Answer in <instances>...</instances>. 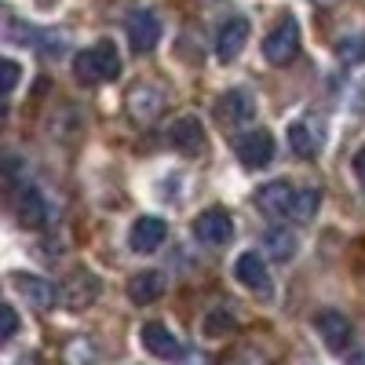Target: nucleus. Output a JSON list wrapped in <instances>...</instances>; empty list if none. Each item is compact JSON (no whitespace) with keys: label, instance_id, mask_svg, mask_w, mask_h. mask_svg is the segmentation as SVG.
<instances>
[{"label":"nucleus","instance_id":"obj_23","mask_svg":"<svg viewBox=\"0 0 365 365\" xmlns=\"http://www.w3.org/2000/svg\"><path fill=\"white\" fill-rule=\"evenodd\" d=\"M19 81H22V66L15 63V58H0V96L15 91Z\"/></svg>","mask_w":365,"mask_h":365},{"label":"nucleus","instance_id":"obj_2","mask_svg":"<svg viewBox=\"0 0 365 365\" xmlns=\"http://www.w3.org/2000/svg\"><path fill=\"white\" fill-rule=\"evenodd\" d=\"M296 55H299V22L296 19H282L263 37V58L270 66H289Z\"/></svg>","mask_w":365,"mask_h":365},{"label":"nucleus","instance_id":"obj_13","mask_svg":"<svg viewBox=\"0 0 365 365\" xmlns=\"http://www.w3.org/2000/svg\"><path fill=\"white\" fill-rule=\"evenodd\" d=\"M168 139H172V146L179 150V154L194 158V154H201V150H205V125H201V120H197L194 113H187V117L172 120Z\"/></svg>","mask_w":365,"mask_h":365},{"label":"nucleus","instance_id":"obj_20","mask_svg":"<svg viewBox=\"0 0 365 365\" xmlns=\"http://www.w3.org/2000/svg\"><path fill=\"white\" fill-rule=\"evenodd\" d=\"M322 205V190L318 187H296V201H292V220L289 223H311L318 216Z\"/></svg>","mask_w":365,"mask_h":365},{"label":"nucleus","instance_id":"obj_5","mask_svg":"<svg viewBox=\"0 0 365 365\" xmlns=\"http://www.w3.org/2000/svg\"><path fill=\"white\" fill-rule=\"evenodd\" d=\"M194 237L205 241V245H212V249L227 245V241L234 237V220H230V212L220 208V205H212V208L197 212V220H194Z\"/></svg>","mask_w":365,"mask_h":365},{"label":"nucleus","instance_id":"obj_16","mask_svg":"<svg viewBox=\"0 0 365 365\" xmlns=\"http://www.w3.org/2000/svg\"><path fill=\"white\" fill-rule=\"evenodd\" d=\"M143 347L154 354V358H179V354H182L175 332H172L165 322H146V325H143Z\"/></svg>","mask_w":365,"mask_h":365},{"label":"nucleus","instance_id":"obj_11","mask_svg":"<svg viewBox=\"0 0 365 365\" xmlns=\"http://www.w3.org/2000/svg\"><path fill=\"white\" fill-rule=\"evenodd\" d=\"M15 220L22 230H41L48 223V201L37 187H22L15 194Z\"/></svg>","mask_w":365,"mask_h":365},{"label":"nucleus","instance_id":"obj_4","mask_svg":"<svg viewBox=\"0 0 365 365\" xmlns=\"http://www.w3.org/2000/svg\"><path fill=\"white\" fill-rule=\"evenodd\" d=\"M216 113L227 128H245L252 125V117H256V96H252V88H227L220 103H216Z\"/></svg>","mask_w":365,"mask_h":365},{"label":"nucleus","instance_id":"obj_30","mask_svg":"<svg viewBox=\"0 0 365 365\" xmlns=\"http://www.w3.org/2000/svg\"><path fill=\"white\" fill-rule=\"evenodd\" d=\"M361 48H365V37H361Z\"/></svg>","mask_w":365,"mask_h":365},{"label":"nucleus","instance_id":"obj_25","mask_svg":"<svg viewBox=\"0 0 365 365\" xmlns=\"http://www.w3.org/2000/svg\"><path fill=\"white\" fill-rule=\"evenodd\" d=\"M351 168H354V179L365 187V146H358L354 150V158H351Z\"/></svg>","mask_w":365,"mask_h":365},{"label":"nucleus","instance_id":"obj_22","mask_svg":"<svg viewBox=\"0 0 365 365\" xmlns=\"http://www.w3.org/2000/svg\"><path fill=\"white\" fill-rule=\"evenodd\" d=\"M263 245H267V252H270L274 259H292V256H296V237H292L289 230H282V227L267 230Z\"/></svg>","mask_w":365,"mask_h":365},{"label":"nucleus","instance_id":"obj_3","mask_svg":"<svg viewBox=\"0 0 365 365\" xmlns=\"http://www.w3.org/2000/svg\"><path fill=\"white\" fill-rule=\"evenodd\" d=\"M292 201H296V187L289 179H270L256 190V208L274 223H289L292 220Z\"/></svg>","mask_w":365,"mask_h":365},{"label":"nucleus","instance_id":"obj_27","mask_svg":"<svg viewBox=\"0 0 365 365\" xmlns=\"http://www.w3.org/2000/svg\"><path fill=\"white\" fill-rule=\"evenodd\" d=\"M179 358H182V354H179ZM182 365H212V361H208V354H201V351H190L187 358H182Z\"/></svg>","mask_w":365,"mask_h":365},{"label":"nucleus","instance_id":"obj_6","mask_svg":"<svg viewBox=\"0 0 365 365\" xmlns=\"http://www.w3.org/2000/svg\"><path fill=\"white\" fill-rule=\"evenodd\" d=\"M158 41H161V19H158V11H150V8L132 11V19H128V44H132V51L135 55H150L158 48Z\"/></svg>","mask_w":365,"mask_h":365},{"label":"nucleus","instance_id":"obj_8","mask_svg":"<svg viewBox=\"0 0 365 365\" xmlns=\"http://www.w3.org/2000/svg\"><path fill=\"white\" fill-rule=\"evenodd\" d=\"M234 154H237V161L245 165V168H267L270 158H274V139H270V132H263V128L245 132V135H237Z\"/></svg>","mask_w":365,"mask_h":365},{"label":"nucleus","instance_id":"obj_28","mask_svg":"<svg viewBox=\"0 0 365 365\" xmlns=\"http://www.w3.org/2000/svg\"><path fill=\"white\" fill-rule=\"evenodd\" d=\"M351 365H365V351H361V354H358V358H354Z\"/></svg>","mask_w":365,"mask_h":365},{"label":"nucleus","instance_id":"obj_24","mask_svg":"<svg viewBox=\"0 0 365 365\" xmlns=\"http://www.w3.org/2000/svg\"><path fill=\"white\" fill-rule=\"evenodd\" d=\"M19 311L11 307V303H0V344H8L15 332H19Z\"/></svg>","mask_w":365,"mask_h":365},{"label":"nucleus","instance_id":"obj_10","mask_svg":"<svg viewBox=\"0 0 365 365\" xmlns=\"http://www.w3.org/2000/svg\"><path fill=\"white\" fill-rule=\"evenodd\" d=\"M249 34H252L249 19H241V15L227 19V22L220 26V34H216V58H220V63H234V58L245 51Z\"/></svg>","mask_w":365,"mask_h":365},{"label":"nucleus","instance_id":"obj_29","mask_svg":"<svg viewBox=\"0 0 365 365\" xmlns=\"http://www.w3.org/2000/svg\"><path fill=\"white\" fill-rule=\"evenodd\" d=\"M314 4H332V0H314Z\"/></svg>","mask_w":365,"mask_h":365},{"label":"nucleus","instance_id":"obj_21","mask_svg":"<svg viewBox=\"0 0 365 365\" xmlns=\"http://www.w3.org/2000/svg\"><path fill=\"white\" fill-rule=\"evenodd\" d=\"M201 329H205V336H208V340H223V336H230V332L237 329V318H234L227 307H216V311H208V314H205Z\"/></svg>","mask_w":365,"mask_h":365},{"label":"nucleus","instance_id":"obj_7","mask_svg":"<svg viewBox=\"0 0 365 365\" xmlns=\"http://www.w3.org/2000/svg\"><path fill=\"white\" fill-rule=\"evenodd\" d=\"M165 237H168V223L161 216H139L128 230V249L139 256H150L165 245Z\"/></svg>","mask_w":365,"mask_h":365},{"label":"nucleus","instance_id":"obj_9","mask_svg":"<svg viewBox=\"0 0 365 365\" xmlns=\"http://www.w3.org/2000/svg\"><path fill=\"white\" fill-rule=\"evenodd\" d=\"M234 278L245 285L249 292H256V296H270V270H267V259L259 256V252H241L237 259H234Z\"/></svg>","mask_w":365,"mask_h":365},{"label":"nucleus","instance_id":"obj_18","mask_svg":"<svg viewBox=\"0 0 365 365\" xmlns=\"http://www.w3.org/2000/svg\"><path fill=\"white\" fill-rule=\"evenodd\" d=\"M96 296H99V282H96V274H88V270H77L73 278L66 282V289H63V303L73 307V311L88 307Z\"/></svg>","mask_w":365,"mask_h":365},{"label":"nucleus","instance_id":"obj_14","mask_svg":"<svg viewBox=\"0 0 365 365\" xmlns=\"http://www.w3.org/2000/svg\"><path fill=\"white\" fill-rule=\"evenodd\" d=\"M15 289H19V296L29 303V307H37V311H48V307H55V299H58V292H55V285L48 282V278H37V274H15Z\"/></svg>","mask_w":365,"mask_h":365},{"label":"nucleus","instance_id":"obj_31","mask_svg":"<svg viewBox=\"0 0 365 365\" xmlns=\"http://www.w3.org/2000/svg\"><path fill=\"white\" fill-rule=\"evenodd\" d=\"M0 117H4V113H0Z\"/></svg>","mask_w":365,"mask_h":365},{"label":"nucleus","instance_id":"obj_26","mask_svg":"<svg viewBox=\"0 0 365 365\" xmlns=\"http://www.w3.org/2000/svg\"><path fill=\"white\" fill-rule=\"evenodd\" d=\"M230 365H267V361L263 358H252V351H241V354H234Z\"/></svg>","mask_w":365,"mask_h":365},{"label":"nucleus","instance_id":"obj_12","mask_svg":"<svg viewBox=\"0 0 365 365\" xmlns=\"http://www.w3.org/2000/svg\"><path fill=\"white\" fill-rule=\"evenodd\" d=\"M314 329H318V336H322L332 351H347V347H351L354 325H351L347 314H340V311H318V314H314Z\"/></svg>","mask_w":365,"mask_h":365},{"label":"nucleus","instance_id":"obj_19","mask_svg":"<svg viewBox=\"0 0 365 365\" xmlns=\"http://www.w3.org/2000/svg\"><path fill=\"white\" fill-rule=\"evenodd\" d=\"M289 146H292V154L299 158H314L318 154V128L311 125V120H292L289 125Z\"/></svg>","mask_w":365,"mask_h":365},{"label":"nucleus","instance_id":"obj_15","mask_svg":"<svg viewBox=\"0 0 365 365\" xmlns=\"http://www.w3.org/2000/svg\"><path fill=\"white\" fill-rule=\"evenodd\" d=\"M165 285H168L165 270H139L135 278L128 282V299L135 303V307H146V303H154V299L165 296Z\"/></svg>","mask_w":365,"mask_h":365},{"label":"nucleus","instance_id":"obj_17","mask_svg":"<svg viewBox=\"0 0 365 365\" xmlns=\"http://www.w3.org/2000/svg\"><path fill=\"white\" fill-rule=\"evenodd\" d=\"M161 110H165V91L154 88V84H139L128 96V113L135 120H143V125H146V120H154Z\"/></svg>","mask_w":365,"mask_h":365},{"label":"nucleus","instance_id":"obj_1","mask_svg":"<svg viewBox=\"0 0 365 365\" xmlns=\"http://www.w3.org/2000/svg\"><path fill=\"white\" fill-rule=\"evenodd\" d=\"M125 63H120V51L113 48V41H96L91 48L77 51L73 58V77L81 84H103V81H117Z\"/></svg>","mask_w":365,"mask_h":365}]
</instances>
